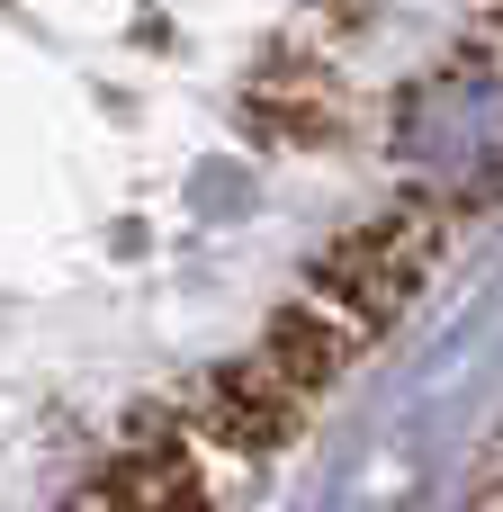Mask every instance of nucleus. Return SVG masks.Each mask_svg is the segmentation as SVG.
Here are the masks:
<instances>
[{
  "instance_id": "obj_2",
  "label": "nucleus",
  "mask_w": 503,
  "mask_h": 512,
  "mask_svg": "<svg viewBox=\"0 0 503 512\" xmlns=\"http://www.w3.org/2000/svg\"><path fill=\"white\" fill-rule=\"evenodd\" d=\"M351 351H360V333L306 297V306H288V315L270 324V342H261V369H270V378H279V387L306 405V396H324V387L351 369Z\"/></svg>"
},
{
  "instance_id": "obj_1",
  "label": "nucleus",
  "mask_w": 503,
  "mask_h": 512,
  "mask_svg": "<svg viewBox=\"0 0 503 512\" xmlns=\"http://www.w3.org/2000/svg\"><path fill=\"white\" fill-rule=\"evenodd\" d=\"M441 243H450V225H441L432 207H396V216H378L369 234H351V243H333V252L315 261V306L342 315V324L369 342V333L432 279Z\"/></svg>"
},
{
  "instance_id": "obj_3",
  "label": "nucleus",
  "mask_w": 503,
  "mask_h": 512,
  "mask_svg": "<svg viewBox=\"0 0 503 512\" xmlns=\"http://www.w3.org/2000/svg\"><path fill=\"white\" fill-rule=\"evenodd\" d=\"M198 414H207V432H216V441H234V450H279V441H288V423H297L306 405H297L261 360H243V369H225V378L207 387V405H198Z\"/></svg>"
}]
</instances>
